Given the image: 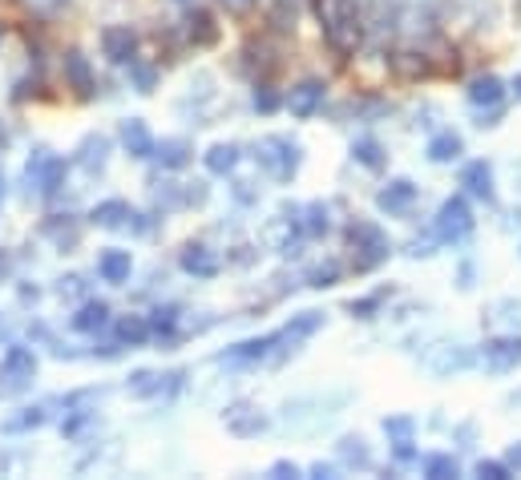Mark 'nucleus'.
I'll return each mask as SVG.
<instances>
[{
  "label": "nucleus",
  "instance_id": "obj_23",
  "mask_svg": "<svg viewBox=\"0 0 521 480\" xmlns=\"http://www.w3.org/2000/svg\"><path fill=\"white\" fill-rule=\"evenodd\" d=\"M130 391H134V396H154V391H162V375L138 372V375L130 380Z\"/></svg>",
  "mask_w": 521,
  "mask_h": 480
},
{
  "label": "nucleus",
  "instance_id": "obj_20",
  "mask_svg": "<svg viewBox=\"0 0 521 480\" xmlns=\"http://www.w3.org/2000/svg\"><path fill=\"white\" fill-rule=\"evenodd\" d=\"M429 154H432V162H453L461 154V138L456 133H440V138H432Z\"/></svg>",
  "mask_w": 521,
  "mask_h": 480
},
{
  "label": "nucleus",
  "instance_id": "obj_14",
  "mask_svg": "<svg viewBox=\"0 0 521 480\" xmlns=\"http://www.w3.org/2000/svg\"><path fill=\"white\" fill-rule=\"evenodd\" d=\"M117 339L130 343V347H138V343H146V339H150V323H146L142 315H126V319H117Z\"/></svg>",
  "mask_w": 521,
  "mask_h": 480
},
{
  "label": "nucleus",
  "instance_id": "obj_1",
  "mask_svg": "<svg viewBox=\"0 0 521 480\" xmlns=\"http://www.w3.org/2000/svg\"><path fill=\"white\" fill-rule=\"evenodd\" d=\"M319 21H324V37L340 53H352L360 45V17L352 9V0H319Z\"/></svg>",
  "mask_w": 521,
  "mask_h": 480
},
{
  "label": "nucleus",
  "instance_id": "obj_21",
  "mask_svg": "<svg viewBox=\"0 0 521 480\" xmlns=\"http://www.w3.org/2000/svg\"><path fill=\"white\" fill-rule=\"evenodd\" d=\"M489 182H493V174H489L485 162L465 166V186H469L473 194H485V198H489Z\"/></svg>",
  "mask_w": 521,
  "mask_h": 480
},
{
  "label": "nucleus",
  "instance_id": "obj_4",
  "mask_svg": "<svg viewBox=\"0 0 521 480\" xmlns=\"http://www.w3.org/2000/svg\"><path fill=\"white\" fill-rule=\"evenodd\" d=\"M437 230H440V238H465V235H469V230H473L469 206H465L461 198H453V202H445V206H440Z\"/></svg>",
  "mask_w": 521,
  "mask_h": 480
},
{
  "label": "nucleus",
  "instance_id": "obj_25",
  "mask_svg": "<svg viewBox=\"0 0 521 480\" xmlns=\"http://www.w3.org/2000/svg\"><path fill=\"white\" fill-rule=\"evenodd\" d=\"M45 420L41 407H25V416H13V420H4V432H25V428H37V424Z\"/></svg>",
  "mask_w": 521,
  "mask_h": 480
},
{
  "label": "nucleus",
  "instance_id": "obj_36",
  "mask_svg": "<svg viewBox=\"0 0 521 480\" xmlns=\"http://www.w3.org/2000/svg\"><path fill=\"white\" fill-rule=\"evenodd\" d=\"M230 9H247V4H251V0H227Z\"/></svg>",
  "mask_w": 521,
  "mask_h": 480
},
{
  "label": "nucleus",
  "instance_id": "obj_10",
  "mask_svg": "<svg viewBox=\"0 0 521 480\" xmlns=\"http://www.w3.org/2000/svg\"><path fill=\"white\" fill-rule=\"evenodd\" d=\"M122 141H126V150H130L134 158H150V150H154V138H150V130L142 122H126L122 125Z\"/></svg>",
  "mask_w": 521,
  "mask_h": 480
},
{
  "label": "nucleus",
  "instance_id": "obj_2",
  "mask_svg": "<svg viewBox=\"0 0 521 480\" xmlns=\"http://www.w3.org/2000/svg\"><path fill=\"white\" fill-rule=\"evenodd\" d=\"M259 158H263V166H267L275 178H287V174L295 170V146H291V141H283V138H267V141H263Z\"/></svg>",
  "mask_w": 521,
  "mask_h": 480
},
{
  "label": "nucleus",
  "instance_id": "obj_35",
  "mask_svg": "<svg viewBox=\"0 0 521 480\" xmlns=\"http://www.w3.org/2000/svg\"><path fill=\"white\" fill-rule=\"evenodd\" d=\"M509 464H517V468H521V444H517V448H513V452H509Z\"/></svg>",
  "mask_w": 521,
  "mask_h": 480
},
{
  "label": "nucleus",
  "instance_id": "obj_12",
  "mask_svg": "<svg viewBox=\"0 0 521 480\" xmlns=\"http://www.w3.org/2000/svg\"><path fill=\"white\" fill-rule=\"evenodd\" d=\"M182 267H187L190 275H214V270H219V259H214L206 246H187V254H182Z\"/></svg>",
  "mask_w": 521,
  "mask_h": 480
},
{
  "label": "nucleus",
  "instance_id": "obj_19",
  "mask_svg": "<svg viewBox=\"0 0 521 480\" xmlns=\"http://www.w3.org/2000/svg\"><path fill=\"white\" fill-rule=\"evenodd\" d=\"M412 194H416L412 182H392V186L380 194V206H384V210H400V206L412 202Z\"/></svg>",
  "mask_w": 521,
  "mask_h": 480
},
{
  "label": "nucleus",
  "instance_id": "obj_18",
  "mask_svg": "<svg viewBox=\"0 0 521 480\" xmlns=\"http://www.w3.org/2000/svg\"><path fill=\"white\" fill-rule=\"evenodd\" d=\"M469 98H473V106H493V101L501 98V81H497V77H477Z\"/></svg>",
  "mask_w": 521,
  "mask_h": 480
},
{
  "label": "nucleus",
  "instance_id": "obj_37",
  "mask_svg": "<svg viewBox=\"0 0 521 480\" xmlns=\"http://www.w3.org/2000/svg\"><path fill=\"white\" fill-rule=\"evenodd\" d=\"M0 198H4V174H0Z\"/></svg>",
  "mask_w": 521,
  "mask_h": 480
},
{
  "label": "nucleus",
  "instance_id": "obj_22",
  "mask_svg": "<svg viewBox=\"0 0 521 480\" xmlns=\"http://www.w3.org/2000/svg\"><path fill=\"white\" fill-rule=\"evenodd\" d=\"M235 162H239V150L235 146H214L211 154H206V166H211V174L235 170Z\"/></svg>",
  "mask_w": 521,
  "mask_h": 480
},
{
  "label": "nucleus",
  "instance_id": "obj_15",
  "mask_svg": "<svg viewBox=\"0 0 521 480\" xmlns=\"http://www.w3.org/2000/svg\"><path fill=\"white\" fill-rule=\"evenodd\" d=\"M106 319H109L106 303H85V307L74 315V327L77 331H98V327H106Z\"/></svg>",
  "mask_w": 521,
  "mask_h": 480
},
{
  "label": "nucleus",
  "instance_id": "obj_13",
  "mask_svg": "<svg viewBox=\"0 0 521 480\" xmlns=\"http://www.w3.org/2000/svg\"><path fill=\"white\" fill-rule=\"evenodd\" d=\"M126 219H134V210L122 198H109V202H101L98 210H93V222H98V227H122Z\"/></svg>",
  "mask_w": 521,
  "mask_h": 480
},
{
  "label": "nucleus",
  "instance_id": "obj_38",
  "mask_svg": "<svg viewBox=\"0 0 521 480\" xmlns=\"http://www.w3.org/2000/svg\"><path fill=\"white\" fill-rule=\"evenodd\" d=\"M513 90H517V98H521V77H517V85H513Z\"/></svg>",
  "mask_w": 521,
  "mask_h": 480
},
{
  "label": "nucleus",
  "instance_id": "obj_3",
  "mask_svg": "<svg viewBox=\"0 0 521 480\" xmlns=\"http://www.w3.org/2000/svg\"><path fill=\"white\" fill-rule=\"evenodd\" d=\"M101 49H106L109 61L126 65V61L134 57V49H138V37H134L130 25H109L106 33H101Z\"/></svg>",
  "mask_w": 521,
  "mask_h": 480
},
{
  "label": "nucleus",
  "instance_id": "obj_6",
  "mask_svg": "<svg viewBox=\"0 0 521 480\" xmlns=\"http://www.w3.org/2000/svg\"><path fill=\"white\" fill-rule=\"evenodd\" d=\"M319 101H324V85L319 81H303L291 90V98H287V106H291L295 117H311L319 109Z\"/></svg>",
  "mask_w": 521,
  "mask_h": 480
},
{
  "label": "nucleus",
  "instance_id": "obj_34",
  "mask_svg": "<svg viewBox=\"0 0 521 480\" xmlns=\"http://www.w3.org/2000/svg\"><path fill=\"white\" fill-rule=\"evenodd\" d=\"M255 106H259V109H275V93H263V98H255Z\"/></svg>",
  "mask_w": 521,
  "mask_h": 480
},
{
  "label": "nucleus",
  "instance_id": "obj_7",
  "mask_svg": "<svg viewBox=\"0 0 521 480\" xmlns=\"http://www.w3.org/2000/svg\"><path fill=\"white\" fill-rule=\"evenodd\" d=\"M485 364L493 372H509V367L521 364V339H501V343H489L485 347Z\"/></svg>",
  "mask_w": 521,
  "mask_h": 480
},
{
  "label": "nucleus",
  "instance_id": "obj_29",
  "mask_svg": "<svg viewBox=\"0 0 521 480\" xmlns=\"http://www.w3.org/2000/svg\"><path fill=\"white\" fill-rule=\"evenodd\" d=\"M429 476H437V480L456 476V460H448V456H432V460H429Z\"/></svg>",
  "mask_w": 521,
  "mask_h": 480
},
{
  "label": "nucleus",
  "instance_id": "obj_11",
  "mask_svg": "<svg viewBox=\"0 0 521 480\" xmlns=\"http://www.w3.org/2000/svg\"><path fill=\"white\" fill-rule=\"evenodd\" d=\"M65 77H69V85H74L77 93H90V90H93L90 61H85L82 53H69V57H65Z\"/></svg>",
  "mask_w": 521,
  "mask_h": 480
},
{
  "label": "nucleus",
  "instance_id": "obj_30",
  "mask_svg": "<svg viewBox=\"0 0 521 480\" xmlns=\"http://www.w3.org/2000/svg\"><path fill=\"white\" fill-rule=\"evenodd\" d=\"M311 222H308V235H319V230H327V210L324 206H311Z\"/></svg>",
  "mask_w": 521,
  "mask_h": 480
},
{
  "label": "nucleus",
  "instance_id": "obj_32",
  "mask_svg": "<svg viewBox=\"0 0 521 480\" xmlns=\"http://www.w3.org/2000/svg\"><path fill=\"white\" fill-rule=\"evenodd\" d=\"M481 476H489V480H505V464H485V460H481Z\"/></svg>",
  "mask_w": 521,
  "mask_h": 480
},
{
  "label": "nucleus",
  "instance_id": "obj_31",
  "mask_svg": "<svg viewBox=\"0 0 521 480\" xmlns=\"http://www.w3.org/2000/svg\"><path fill=\"white\" fill-rule=\"evenodd\" d=\"M134 81L142 85V93H150V90H154V69H146V65H134Z\"/></svg>",
  "mask_w": 521,
  "mask_h": 480
},
{
  "label": "nucleus",
  "instance_id": "obj_16",
  "mask_svg": "<svg viewBox=\"0 0 521 480\" xmlns=\"http://www.w3.org/2000/svg\"><path fill=\"white\" fill-rule=\"evenodd\" d=\"M187 25H190V41H195V45H211L214 37H219V29H214V17H211V13H203V9L190 13Z\"/></svg>",
  "mask_w": 521,
  "mask_h": 480
},
{
  "label": "nucleus",
  "instance_id": "obj_33",
  "mask_svg": "<svg viewBox=\"0 0 521 480\" xmlns=\"http://www.w3.org/2000/svg\"><path fill=\"white\" fill-rule=\"evenodd\" d=\"M332 279H335V267H324V270H316V287H332Z\"/></svg>",
  "mask_w": 521,
  "mask_h": 480
},
{
  "label": "nucleus",
  "instance_id": "obj_27",
  "mask_svg": "<svg viewBox=\"0 0 521 480\" xmlns=\"http://www.w3.org/2000/svg\"><path fill=\"white\" fill-rule=\"evenodd\" d=\"M45 235L57 238L61 246H65V243H77V227H74V222H45Z\"/></svg>",
  "mask_w": 521,
  "mask_h": 480
},
{
  "label": "nucleus",
  "instance_id": "obj_9",
  "mask_svg": "<svg viewBox=\"0 0 521 480\" xmlns=\"http://www.w3.org/2000/svg\"><path fill=\"white\" fill-rule=\"evenodd\" d=\"M227 428L230 432H239V436H251V432H259L263 428V416L255 412L251 404H235L227 412Z\"/></svg>",
  "mask_w": 521,
  "mask_h": 480
},
{
  "label": "nucleus",
  "instance_id": "obj_5",
  "mask_svg": "<svg viewBox=\"0 0 521 480\" xmlns=\"http://www.w3.org/2000/svg\"><path fill=\"white\" fill-rule=\"evenodd\" d=\"M0 372H4V380H9V383L33 380V372H37L33 351H29V347H9V351H4V359H0Z\"/></svg>",
  "mask_w": 521,
  "mask_h": 480
},
{
  "label": "nucleus",
  "instance_id": "obj_28",
  "mask_svg": "<svg viewBox=\"0 0 521 480\" xmlns=\"http://www.w3.org/2000/svg\"><path fill=\"white\" fill-rule=\"evenodd\" d=\"M356 158H360V162H364V166H380V162H384V158H380V146H376L372 138L356 141Z\"/></svg>",
  "mask_w": 521,
  "mask_h": 480
},
{
  "label": "nucleus",
  "instance_id": "obj_17",
  "mask_svg": "<svg viewBox=\"0 0 521 480\" xmlns=\"http://www.w3.org/2000/svg\"><path fill=\"white\" fill-rule=\"evenodd\" d=\"M158 162L162 166H170V170H178V166H187L190 162V146L182 138H170V141H162V146H158Z\"/></svg>",
  "mask_w": 521,
  "mask_h": 480
},
{
  "label": "nucleus",
  "instance_id": "obj_8",
  "mask_svg": "<svg viewBox=\"0 0 521 480\" xmlns=\"http://www.w3.org/2000/svg\"><path fill=\"white\" fill-rule=\"evenodd\" d=\"M98 275L106 283H126L130 279V251H106L98 259Z\"/></svg>",
  "mask_w": 521,
  "mask_h": 480
},
{
  "label": "nucleus",
  "instance_id": "obj_26",
  "mask_svg": "<svg viewBox=\"0 0 521 480\" xmlns=\"http://www.w3.org/2000/svg\"><path fill=\"white\" fill-rule=\"evenodd\" d=\"M316 327H319V315H316V311H308V315H303V319H300V323H295V327H287V331L279 335V339H291V343H300L303 335H311V331H316Z\"/></svg>",
  "mask_w": 521,
  "mask_h": 480
},
{
  "label": "nucleus",
  "instance_id": "obj_24",
  "mask_svg": "<svg viewBox=\"0 0 521 480\" xmlns=\"http://www.w3.org/2000/svg\"><path fill=\"white\" fill-rule=\"evenodd\" d=\"M82 162L90 166V170H101V166H106V138H90V141H85Z\"/></svg>",
  "mask_w": 521,
  "mask_h": 480
}]
</instances>
